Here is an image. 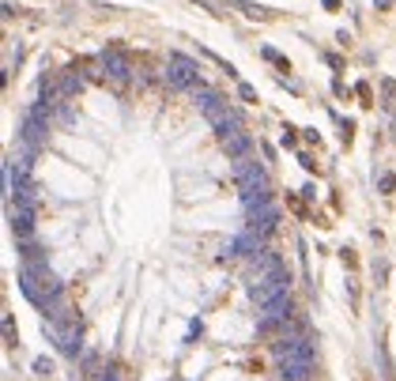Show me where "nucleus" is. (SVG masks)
Listing matches in <instances>:
<instances>
[{
	"mask_svg": "<svg viewBox=\"0 0 396 381\" xmlns=\"http://www.w3.org/2000/svg\"><path fill=\"white\" fill-rule=\"evenodd\" d=\"M313 363H298V359H279V381H310Z\"/></svg>",
	"mask_w": 396,
	"mask_h": 381,
	"instance_id": "nucleus-8",
	"label": "nucleus"
},
{
	"mask_svg": "<svg viewBox=\"0 0 396 381\" xmlns=\"http://www.w3.org/2000/svg\"><path fill=\"white\" fill-rule=\"evenodd\" d=\"M91 381H121V377H117V374H110V370H98Z\"/></svg>",
	"mask_w": 396,
	"mask_h": 381,
	"instance_id": "nucleus-23",
	"label": "nucleus"
},
{
	"mask_svg": "<svg viewBox=\"0 0 396 381\" xmlns=\"http://www.w3.org/2000/svg\"><path fill=\"white\" fill-rule=\"evenodd\" d=\"M12 234H15V242L34 238V208H27V212H15V215H12Z\"/></svg>",
	"mask_w": 396,
	"mask_h": 381,
	"instance_id": "nucleus-11",
	"label": "nucleus"
},
{
	"mask_svg": "<svg viewBox=\"0 0 396 381\" xmlns=\"http://www.w3.org/2000/svg\"><path fill=\"white\" fill-rule=\"evenodd\" d=\"M340 132H343V144H351V136H355V121H340Z\"/></svg>",
	"mask_w": 396,
	"mask_h": 381,
	"instance_id": "nucleus-20",
	"label": "nucleus"
},
{
	"mask_svg": "<svg viewBox=\"0 0 396 381\" xmlns=\"http://www.w3.org/2000/svg\"><path fill=\"white\" fill-rule=\"evenodd\" d=\"M381 91H385V102H392V94H396V83H392V80H381Z\"/></svg>",
	"mask_w": 396,
	"mask_h": 381,
	"instance_id": "nucleus-22",
	"label": "nucleus"
},
{
	"mask_svg": "<svg viewBox=\"0 0 396 381\" xmlns=\"http://www.w3.org/2000/svg\"><path fill=\"white\" fill-rule=\"evenodd\" d=\"M76 363H80V366L87 370V374H94V370H98V355H94V351H83V355L76 359Z\"/></svg>",
	"mask_w": 396,
	"mask_h": 381,
	"instance_id": "nucleus-13",
	"label": "nucleus"
},
{
	"mask_svg": "<svg viewBox=\"0 0 396 381\" xmlns=\"http://www.w3.org/2000/svg\"><path fill=\"white\" fill-rule=\"evenodd\" d=\"M245 226H249V231H257V234H264V238H272V234H276V226H279V208H276V204H272V208H264V212L253 215Z\"/></svg>",
	"mask_w": 396,
	"mask_h": 381,
	"instance_id": "nucleus-10",
	"label": "nucleus"
},
{
	"mask_svg": "<svg viewBox=\"0 0 396 381\" xmlns=\"http://www.w3.org/2000/svg\"><path fill=\"white\" fill-rule=\"evenodd\" d=\"M276 359H298V363H317V344L313 336H276L272 344Z\"/></svg>",
	"mask_w": 396,
	"mask_h": 381,
	"instance_id": "nucleus-2",
	"label": "nucleus"
},
{
	"mask_svg": "<svg viewBox=\"0 0 396 381\" xmlns=\"http://www.w3.org/2000/svg\"><path fill=\"white\" fill-rule=\"evenodd\" d=\"M166 80L174 83V87L196 91V87H200V68H196V61H189L185 53H170V61H166Z\"/></svg>",
	"mask_w": 396,
	"mask_h": 381,
	"instance_id": "nucleus-3",
	"label": "nucleus"
},
{
	"mask_svg": "<svg viewBox=\"0 0 396 381\" xmlns=\"http://www.w3.org/2000/svg\"><path fill=\"white\" fill-rule=\"evenodd\" d=\"M234 8H238V12H245L249 19H260V23L276 19V12H272V8H264V4H249V0H234Z\"/></svg>",
	"mask_w": 396,
	"mask_h": 381,
	"instance_id": "nucleus-12",
	"label": "nucleus"
},
{
	"mask_svg": "<svg viewBox=\"0 0 396 381\" xmlns=\"http://www.w3.org/2000/svg\"><path fill=\"white\" fill-rule=\"evenodd\" d=\"M283 147H298V136H294V129H291V125L283 129Z\"/></svg>",
	"mask_w": 396,
	"mask_h": 381,
	"instance_id": "nucleus-21",
	"label": "nucleus"
},
{
	"mask_svg": "<svg viewBox=\"0 0 396 381\" xmlns=\"http://www.w3.org/2000/svg\"><path fill=\"white\" fill-rule=\"evenodd\" d=\"M378 189H381L385 196H389L392 189H396V177H392V174H381V177H378Z\"/></svg>",
	"mask_w": 396,
	"mask_h": 381,
	"instance_id": "nucleus-16",
	"label": "nucleus"
},
{
	"mask_svg": "<svg viewBox=\"0 0 396 381\" xmlns=\"http://www.w3.org/2000/svg\"><path fill=\"white\" fill-rule=\"evenodd\" d=\"M298 163H302V170H310V174H317V170H321V166H317V159L310 155V151H302V155H298Z\"/></svg>",
	"mask_w": 396,
	"mask_h": 381,
	"instance_id": "nucleus-15",
	"label": "nucleus"
},
{
	"mask_svg": "<svg viewBox=\"0 0 396 381\" xmlns=\"http://www.w3.org/2000/svg\"><path fill=\"white\" fill-rule=\"evenodd\" d=\"M4 340H8V347L19 344V336H15V328H12V317H4Z\"/></svg>",
	"mask_w": 396,
	"mask_h": 381,
	"instance_id": "nucleus-17",
	"label": "nucleus"
},
{
	"mask_svg": "<svg viewBox=\"0 0 396 381\" xmlns=\"http://www.w3.org/2000/svg\"><path fill=\"white\" fill-rule=\"evenodd\" d=\"M34 374L38 377H53V359H45V355L34 359Z\"/></svg>",
	"mask_w": 396,
	"mask_h": 381,
	"instance_id": "nucleus-14",
	"label": "nucleus"
},
{
	"mask_svg": "<svg viewBox=\"0 0 396 381\" xmlns=\"http://www.w3.org/2000/svg\"><path fill=\"white\" fill-rule=\"evenodd\" d=\"M264 242H268L264 234H257V231H249V226H245L241 234H234V238H230V245H227V257H223V261H241V257H257L260 249H268Z\"/></svg>",
	"mask_w": 396,
	"mask_h": 381,
	"instance_id": "nucleus-4",
	"label": "nucleus"
},
{
	"mask_svg": "<svg viewBox=\"0 0 396 381\" xmlns=\"http://www.w3.org/2000/svg\"><path fill=\"white\" fill-rule=\"evenodd\" d=\"M234 182H238V189L268 185V170L260 166L257 159H241V163H234Z\"/></svg>",
	"mask_w": 396,
	"mask_h": 381,
	"instance_id": "nucleus-5",
	"label": "nucleus"
},
{
	"mask_svg": "<svg viewBox=\"0 0 396 381\" xmlns=\"http://www.w3.org/2000/svg\"><path fill=\"white\" fill-rule=\"evenodd\" d=\"M192 94H196V106H200V110H204V113H208V117H211V121H215V117H223V113L230 110V106H227V98H223V94H219V91H211V87H204V83H200V87H196V91H192Z\"/></svg>",
	"mask_w": 396,
	"mask_h": 381,
	"instance_id": "nucleus-6",
	"label": "nucleus"
},
{
	"mask_svg": "<svg viewBox=\"0 0 396 381\" xmlns=\"http://www.w3.org/2000/svg\"><path fill=\"white\" fill-rule=\"evenodd\" d=\"M374 272H378V283H385V280H389V264H378Z\"/></svg>",
	"mask_w": 396,
	"mask_h": 381,
	"instance_id": "nucleus-24",
	"label": "nucleus"
},
{
	"mask_svg": "<svg viewBox=\"0 0 396 381\" xmlns=\"http://www.w3.org/2000/svg\"><path fill=\"white\" fill-rule=\"evenodd\" d=\"M283 294H291V272H287V264H279L276 272L260 275L257 283H249V302H253L257 310L272 306L276 298H283Z\"/></svg>",
	"mask_w": 396,
	"mask_h": 381,
	"instance_id": "nucleus-1",
	"label": "nucleus"
},
{
	"mask_svg": "<svg viewBox=\"0 0 396 381\" xmlns=\"http://www.w3.org/2000/svg\"><path fill=\"white\" fill-rule=\"evenodd\" d=\"M102 68H106V75H113V80H129L132 75V68H129V57L125 53H117V49H106L102 57Z\"/></svg>",
	"mask_w": 396,
	"mask_h": 381,
	"instance_id": "nucleus-7",
	"label": "nucleus"
},
{
	"mask_svg": "<svg viewBox=\"0 0 396 381\" xmlns=\"http://www.w3.org/2000/svg\"><path fill=\"white\" fill-rule=\"evenodd\" d=\"M340 261L347 264V268H359V257H355V249H340Z\"/></svg>",
	"mask_w": 396,
	"mask_h": 381,
	"instance_id": "nucleus-18",
	"label": "nucleus"
},
{
	"mask_svg": "<svg viewBox=\"0 0 396 381\" xmlns=\"http://www.w3.org/2000/svg\"><path fill=\"white\" fill-rule=\"evenodd\" d=\"M238 94H241V102H257V91L249 83H238Z\"/></svg>",
	"mask_w": 396,
	"mask_h": 381,
	"instance_id": "nucleus-19",
	"label": "nucleus"
},
{
	"mask_svg": "<svg viewBox=\"0 0 396 381\" xmlns=\"http://www.w3.org/2000/svg\"><path fill=\"white\" fill-rule=\"evenodd\" d=\"M249 151H253V136H249V132H238V136L223 140V155H227V159H234V163L249 159Z\"/></svg>",
	"mask_w": 396,
	"mask_h": 381,
	"instance_id": "nucleus-9",
	"label": "nucleus"
}]
</instances>
